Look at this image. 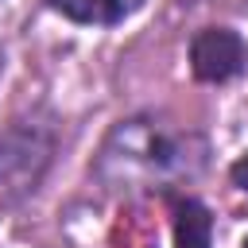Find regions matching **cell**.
<instances>
[{
  "instance_id": "obj_4",
  "label": "cell",
  "mask_w": 248,
  "mask_h": 248,
  "mask_svg": "<svg viewBox=\"0 0 248 248\" xmlns=\"http://www.w3.org/2000/svg\"><path fill=\"white\" fill-rule=\"evenodd\" d=\"M143 0H46V8H54L58 16L85 23V27H112L124 23L132 12H140Z\"/></svg>"
},
{
  "instance_id": "obj_5",
  "label": "cell",
  "mask_w": 248,
  "mask_h": 248,
  "mask_svg": "<svg viewBox=\"0 0 248 248\" xmlns=\"http://www.w3.org/2000/svg\"><path fill=\"white\" fill-rule=\"evenodd\" d=\"M213 240V217L202 202L186 198L178 202V217H174V244L178 248H209Z\"/></svg>"
},
{
  "instance_id": "obj_3",
  "label": "cell",
  "mask_w": 248,
  "mask_h": 248,
  "mask_svg": "<svg viewBox=\"0 0 248 248\" xmlns=\"http://www.w3.org/2000/svg\"><path fill=\"white\" fill-rule=\"evenodd\" d=\"M248 46L232 27H205L190 43V66L202 81H229L244 70Z\"/></svg>"
},
{
  "instance_id": "obj_2",
  "label": "cell",
  "mask_w": 248,
  "mask_h": 248,
  "mask_svg": "<svg viewBox=\"0 0 248 248\" xmlns=\"http://www.w3.org/2000/svg\"><path fill=\"white\" fill-rule=\"evenodd\" d=\"M58 147V132L50 120L23 116L0 132V205H16L43 182Z\"/></svg>"
},
{
  "instance_id": "obj_6",
  "label": "cell",
  "mask_w": 248,
  "mask_h": 248,
  "mask_svg": "<svg viewBox=\"0 0 248 248\" xmlns=\"http://www.w3.org/2000/svg\"><path fill=\"white\" fill-rule=\"evenodd\" d=\"M232 182H236L240 190H248V151H244V155L232 163Z\"/></svg>"
},
{
  "instance_id": "obj_7",
  "label": "cell",
  "mask_w": 248,
  "mask_h": 248,
  "mask_svg": "<svg viewBox=\"0 0 248 248\" xmlns=\"http://www.w3.org/2000/svg\"><path fill=\"white\" fill-rule=\"evenodd\" d=\"M244 248H248V240H244Z\"/></svg>"
},
{
  "instance_id": "obj_1",
  "label": "cell",
  "mask_w": 248,
  "mask_h": 248,
  "mask_svg": "<svg viewBox=\"0 0 248 248\" xmlns=\"http://www.w3.org/2000/svg\"><path fill=\"white\" fill-rule=\"evenodd\" d=\"M209 143L190 124L159 112H136L112 124L105 136L93 174L112 190H167L205 170Z\"/></svg>"
}]
</instances>
